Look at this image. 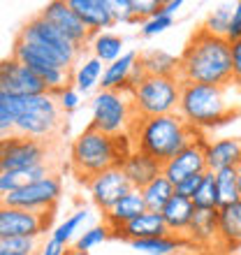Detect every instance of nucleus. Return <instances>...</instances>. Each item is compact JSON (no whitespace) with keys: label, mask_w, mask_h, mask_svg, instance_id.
<instances>
[{"label":"nucleus","mask_w":241,"mask_h":255,"mask_svg":"<svg viewBox=\"0 0 241 255\" xmlns=\"http://www.w3.org/2000/svg\"><path fill=\"white\" fill-rule=\"evenodd\" d=\"M214 174H216V186H218V195H221L223 204L239 202V167H225L214 172Z\"/></svg>","instance_id":"34"},{"label":"nucleus","mask_w":241,"mask_h":255,"mask_svg":"<svg viewBox=\"0 0 241 255\" xmlns=\"http://www.w3.org/2000/svg\"><path fill=\"white\" fill-rule=\"evenodd\" d=\"M12 56L16 61L23 63V65H28L47 84L49 93L56 95L58 91H63L65 86L72 84V72L65 70L58 61H54V58H51L44 49L37 47V44H30V42L16 37V40H14V47H12Z\"/></svg>","instance_id":"9"},{"label":"nucleus","mask_w":241,"mask_h":255,"mask_svg":"<svg viewBox=\"0 0 241 255\" xmlns=\"http://www.w3.org/2000/svg\"><path fill=\"white\" fill-rule=\"evenodd\" d=\"M179 81L204 86L232 84V42L216 37L204 28L195 30L179 56Z\"/></svg>","instance_id":"1"},{"label":"nucleus","mask_w":241,"mask_h":255,"mask_svg":"<svg viewBox=\"0 0 241 255\" xmlns=\"http://www.w3.org/2000/svg\"><path fill=\"white\" fill-rule=\"evenodd\" d=\"M207 137L200 134L193 144H188L176 158H172L169 162L162 165V174L167 176L169 181L174 183V188L181 181H186L188 176L195 174H207L209 165H207Z\"/></svg>","instance_id":"15"},{"label":"nucleus","mask_w":241,"mask_h":255,"mask_svg":"<svg viewBox=\"0 0 241 255\" xmlns=\"http://www.w3.org/2000/svg\"><path fill=\"white\" fill-rule=\"evenodd\" d=\"M181 84L176 77H151L137 84L130 91L137 119H148V116H165L176 114L181 100Z\"/></svg>","instance_id":"7"},{"label":"nucleus","mask_w":241,"mask_h":255,"mask_svg":"<svg viewBox=\"0 0 241 255\" xmlns=\"http://www.w3.org/2000/svg\"><path fill=\"white\" fill-rule=\"evenodd\" d=\"M120 169H123V174L127 176L130 186H132L134 190H141V188H146L153 179H158V176L162 174V162L155 160L153 155L134 148L132 153L123 160Z\"/></svg>","instance_id":"19"},{"label":"nucleus","mask_w":241,"mask_h":255,"mask_svg":"<svg viewBox=\"0 0 241 255\" xmlns=\"http://www.w3.org/2000/svg\"><path fill=\"white\" fill-rule=\"evenodd\" d=\"M228 40L230 42L241 40V0L239 2H235V14H232V26H230Z\"/></svg>","instance_id":"45"},{"label":"nucleus","mask_w":241,"mask_h":255,"mask_svg":"<svg viewBox=\"0 0 241 255\" xmlns=\"http://www.w3.org/2000/svg\"><path fill=\"white\" fill-rule=\"evenodd\" d=\"M54 221V211L37 214L26 209L0 207V239L7 237H37L40 239Z\"/></svg>","instance_id":"12"},{"label":"nucleus","mask_w":241,"mask_h":255,"mask_svg":"<svg viewBox=\"0 0 241 255\" xmlns=\"http://www.w3.org/2000/svg\"><path fill=\"white\" fill-rule=\"evenodd\" d=\"M134 5V16H137V21H148L151 16H155V14L162 9V2L160 0H132Z\"/></svg>","instance_id":"42"},{"label":"nucleus","mask_w":241,"mask_h":255,"mask_svg":"<svg viewBox=\"0 0 241 255\" xmlns=\"http://www.w3.org/2000/svg\"><path fill=\"white\" fill-rule=\"evenodd\" d=\"M202 179H204V174L188 176L186 181H181L179 186H176V195H183V197H190V200H193V195L197 193V188H200Z\"/></svg>","instance_id":"43"},{"label":"nucleus","mask_w":241,"mask_h":255,"mask_svg":"<svg viewBox=\"0 0 241 255\" xmlns=\"http://www.w3.org/2000/svg\"><path fill=\"white\" fill-rule=\"evenodd\" d=\"M109 237H112V230H109L105 223H100V225H91V228L84 230V232L77 237V242H74V249H79V251H91V249H95V246L105 244Z\"/></svg>","instance_id":"38"},{"label":"nucleus","mask_w":241,"mask_h":255,"mask_svg":"<svg viewBox=\"0 0 241 255\" xmlns=\"http://www.w3.org/2000/svg\"><path fill=\"white\" fill-rule=\"evenodd\" d=\"M0 255H9V253H0Z\"/></svg>","instance_id":"50"},{"label":"nucleus","mask_w":241,"mask_h":255,"mask_svg":"<svg viewBox=\"0 0 241 255\" xmlns=\"http://www.w3.org/2000/svg\"><path fill=\"white\" fill-rule=\"evenodd\" d=\"M160 214H162V218H165V225H167L169 235L186 237L188 228H190V223H193L195 214H197V209H195L190 197L174 195V197L165 204V209H162Z\"/></svg>","instance_id":"23"},{"label":"nucleus","mask_w":241,"mask_h":255,"mask_svg":"<svg viewBox=\"0 0 241 255\" xmlns=\"http://www.w3.org/2000/svg\"><path fill=\"white\" fill-rule=\"evenodd\" d=\"M60 195H63V179H60L58 172H54L47 179H42L37 183H30V186L16 190V193L2 195V207L47 214V211H56V204H58Z\"/></svg>","instance_id":"10"},{"label":"nucleus","mask_w":241,"mask_h":255,"mask_svg":"<svg viewBox=\"0 0 241 255\" xmlns=\"http://www.w3.org/2000/svg\"><path fill=\"white\" fill-rule=\"evenodd\" d=\"M172 26H174V16H169V14H165L160 9L155 16H151L148 21H144V23H141L139 33H141V37H155V35L165 33V30H167V28H172Z\"/></svg>","instance_id":"39"},{"label":"nucleus","mask_w":241,"mask_h":255,"mask_svg":"<svg viewBox=\"0 0 241 255\" xmlns=\"http://www.w3.org/2000/svg\"><path fill=\"white\" fill-rule=\"evenodd\" d=\"M239 200H241V167H239Z\"/></svg>","instance_id":"49"},{"label":"nucleus","mask_w":241,"mask_h":255,"mask_svg":"<svg viewBox=\"0 0 241 255\" xmlns=\"http://www.w3.org/2000/svg\"><path fill=\"white\" fill-rule=\"evenodd\" d=\"M16 37L44 49L54 61H58L60 65L65 67V70H70V72L79 65V58H81V54H84V49L77 47L72 40H67L58 28H54L49 21H44L40 14L28 21L26 26L19 30Z\"/></svg>","instance_id":"8"},{"label":"nucleus","mask_w":241,"mask_h":255,"mask_svg":"<svg viewBox=\"0 0 241 255\" xmlns=\"http://www.w3.org/2000/svg\"><path fill=\"white\" fill-rule=\"evenodd\" d=\"M144 211H148L146 202H144V195H141V190L132 188L127 195H123L109 211H105V225L114 232V230L127 225L130 221H134V218L141 216Z\"/></svg>","instance_id":"22"},{"label":"nucleus","mask_w":241,"mask_h":255,"mask_svg":"<svg viewBox=\"0 0 241 255\" xmlns=\"http://www.w3.org/2000/svg\"><path fill=\"white\" fill-rule=\"evenodd\" d=\"M134 151L130 134L112 137L88 126L70 146V167L81 183H88L93 176L120 167L123 160Z\"/></svg>","instance_id":"3"},{"label":"nucleus","mask_w":241,"mask_h":255,"mask_svg":"<svg viewBox=\"0 0 241 255\" xmlns=\"http://www.w3.org/2000/svg\"><path fill=\"white\" fill-rule=\"evenodd\" d=\"M137 112L127 91H98L91 102V128L112 137L130 134Z\"/></svg>","instance_id":"6"},{"label":"nucleus","mask_w":241,"mask_h":255,"mask_svg":"<svg viewBox=\"0 0 241 255\" xmlns=\"http://www.w3.org/2000/svg\"><path fill=\"white\" fill-rule=\"evenodd\" d=\"M88 216H91L88 214V209H79V211H74V214L67 216L60 225H56L54 232H51V239L58 242V244H63V246H70L74 232H79V228L88 221Z\"/></svg>","instance_id":"36"},{"label":"nucleus","mask_w":241,"mask_h":255,"mask_svg":"<svg viewBox=\"0 0 241 255\" xmlns=\"http://www.w3.org/2000/svg\"><path fill=\"white\" fill-rule=\"evenodd\" d=\"M49 174H54L51 162L49 165H37V167H28V169H14V172H0V193L9 195L16 190L26 188L30 183H37L42 179H47Z\"/></svg>","instance_id":"26"},{"label":"nucleus","mask_w":241,"mask_h":255,"mask_svg":"<svg viewBox=\"0 0 241 255\" xmlns=\"http://www.w3.org/2000/svg\"><path fill=\"white\" fill-rule=\"evenodd\" d=\"M65 251H67V246H63V244L54 242V239L49 237L47 242L42 244V251H40L37 255H65Z\"/></svg>","instance_id":"46"},{"label":"nucleus","mask_w":241,"mask_h":255,"mask_svg":"<svg viewBox=\"0 0 241 255\" xmlns=\"http://www.w3.org/2000/svg\"><path fill=\"white\" fill-rule=\"evenodd\" d=\"M241 112V86L235 81L228 86L183 84L176 114L197 132L228 126Z\"/></svg>","instance_id":"2"},{"label":"nucleus","mask_w":241,"mask_h":255,"mask_svg":"<svg viewBox=\"0 0 241 255\" xmlns=\"http://www.w3.org/2000/svg\"><path fill=\"white\" fill-rule=\"evenodd\" d=\"M86 188H88V195H91L93 204L105 214V211H109V209L114 207L123 195L130 193L132 186L127 181V176L123 174V169L114 167V169H107V172L93 176L86 183Z\"/></svg>","instance_id":"16"},{"label":"nucleus","mask_w":241,"mask_h":255,"mask_svg":"<svg viewBox=\"0 0 241 255\" xmlns=\"http://www.w3.org/2000/svg\"><path fill=\"white\" fill-rule=\"evenodd\" d=\"M239 116H241V112H239Z\"/></svg>","instance_id":"51"},{"label":"nucleus","mask_w":241,"mask_h":255,"mask_svg":"<svg viewBox=\"0 0 241 255\" xmlns=\"http://www.w3.org/2000/svg\"><path fill=\"white\" fill-rule=\"evenodd\" d=\"M65 255H91L88 251H79V249H74V246H67Z\"/></svg>","instance_id":"48"},{"label":"nucleus","mask_w":241,"mask_h":255,"mask_svg":"<svg viewBox=\"0 0 241 255\" xmlns=\"http://www.w3.org/2000/svg\"><path fill=\"white\" fill-rule=\"evenodd\" d=\"M112 12H114L116 23H139L134 16L132 0H112Z\"/></svg>","instance_id":"41"},{"label":"nucleus","mask_w":241,"mask_h":255,"mask_svg":"<svg viewBox=\"0 0 241 255\" xmlns=\"http://www.w3.org/2000/svg\"><path fill=\"white\" fill-rule=\"evenodd\" d=\"M241 246V200L218 209V249L235 251Z\"/></svg>","instance_id":"21"},{"label":"nucleus","mask_w":241,"mask_h":255,"mask_svg":"<svg viewBox=\"0 0 241 255\" xmlns=\"http://www.w3.org/2000/svg\"><path fill=\"white\" fill-rule=\"evenodd\" d=\"M23 107H26V98L0 91V132H2V139L14 134V128H16V121H19Z\"/></svg>","instance_id":"32"},{"label":"nucleus","mask_w":241,"mask_h":255,"mask_svg":"<svg viewBox=\"0 0 241 255\" xmlns=\"http://www.w3.org/2000/svg\"><path fill=\"white\" fill-rule=\"evenodd\" d=\"M105 63H100L95 56H88L84 61H79V65L72 70V86L79 91L81 95L91 93L95 86L102 84V74H105Z\"/></svg>","instance_id":"28"},{"label":"nucleus","mask_w":241,"mask_h":255,"mask_svg":"<svg viewBox=\"0 0 241 255\" xmlns=\"http://www.w3.org/2000/svg\"><path fill=\"white\" fill-rule=\"evenodd\" d=\"M202 132L190 128L179 114H165V116H148V119H137L130 130L137 151L153 155L162 165L183 151L188 144H193Z\"/></svg>","instance_id":"4"},{"label":"nucleus","mask_w":241,"mask_h":255,"mask_svg":"<svg viewBox=\"0 0 241 255\" xmlns=\"http://www.w3.org/2000/svg\"><path fill=\"white\" fill-rule=\"evenodd\" d=\"M232 81L241 86V40L232 42Z\"/></svg>","instance_id":"44"},{"label":"nucleus","mask_w":241,"mask_h":255,"mask_svg":"<svg viewBox=\"0 0 241 255\" xmlns=\"http://www.w3.org/2000/svg\"><path fill=\"white\" fill-rule=\"evenodd\" d=\"M63 116L65 114H63L54 93L26 98V107H23L19 121H16L14 134L49 144L63 132Z\"/></svg>","instance_id":"5"},{"label":"nucleus","mask_w":241,"mask_h":255,"mask_svg":"<svg viewBox=\"0 0 241 255\" xmlns=\"http://www.w3.org/2000/svg\"><path fill=\"white\" fill-rule=\"evenodd\" d=\"M137 63H139V54L125 51L119 61L105 67L100 88L102 91H127V84H130V77H132V70Z\"/></svg>","instance_id":"25"},{"label":"nucleus","mask_w":241,"mask_h":255,"mask_svg":"<svg viewBox=\"0 0 241 255\" xmlns=\"http://www.w3.org/2000/svg\"><path fill=\"white\" fill-rule=\"evenodd\" d=\"M141 195H144V202H146L148 211H158L160 214L162 209H165V204L176 195V188L167 176L160 174L158 179H153V181L148 183L146 188H141Z\"/></svg>","instance_id":"31"},{"label":"nucleus","mask_w":241,"mask_h":255,"mask_svg":"<svg viewBox=\"0 0 241 255\" xmlns=\"http://www.w3.org/2000/svg\"><path fill=\"white\" fill-rule=\"evenodd\" d=\"M181 5H183L181 0H169V2H162V12L169 14V16H174V14L181 9Z\"/></svg>","instance_id":"47"},{"label":"nucleus","mask_w":241,"mask_h":255,"mask_svg":"<svg viewBox=\"0 0 241 255\" xmlns=\"http://www.w3.org/2000/svg\"><path fill=\"white\" fill-rule=\"evenodd\" d=\"M207 165L209 172L225 167H241V139L239 137H221L207 141Z\"/></svg>","instance_id":"20"},{"label":"nucleus","mask_w":241,"mask_h":255,"mask_svg":"<svg viewBox=\"0 0 241 255\" xmlns=\"http://www.w3.org/2000/svg\"><path fill=\"white\" fill-rule=\"evenodd\" d=\"M123 37L120 35H114V33H100V35H93V40H91V51L93 56L98 58L100 63L105 65H112L114 61H119L120 56L125 54V49H123Z\"/></svg>","instance_id":"29"},{"label":"nucleus","mask_w":241,"mask_h":255,"mask_svg":"<svg viewBox=\"0 0 241 255\" xmlns=\"http://www.w3.org/2000/svg\"><path fill=\"white\" fill-rule=\"evenodd\" d=\"M139 63L151 77H176L179 79V58L165 49H146L139 54Z\"/></svg>","instance_id":"27"},{"label":"nucleus","mask_w":241,"mask_h":255,"mask_svg":"<svg viewBox=\"0 0 241 255\" xmlns=\"http://www.w3.org/2000/svg\"><path fill=\"white\" fill-rule=\"evenodd\" d=\"M232 14H235V5H218L216 9L207 14L204 19V30H209L216 37H225L228 40L230 26H232Z\"/></svg>","instance_id":"35"},{"label":"nucleus","mask_w":241,"mask_h":255,"mask_svg":"<svg viewBox=\"0 0 241 255\" xmlns=\"http://www.w3.org/2000/svg\"><path fill=\"white\" fill-rule=\"evenodd\" d=\"M169 235L167 225H165V218L158 211H144L141 216H137L134 221H130L127 225L114 230L112 237L120 239V242H144V239H155V237H165Z\"/></svg>","instance_id":"17"},{"label":"nucleus","mask_w":241,"mask_h":255,"mask_svg":"<svg viewBox=\"0 0 241 255\" xmlns=\"http://www.w3.org/2000/svg\"><path fill=\"white\" fill-rule=\"evenodd\" d=\"M77 16L84 21V26L91 30V35L107 33V28L116 23L112 12V0H67Z\"/></svg>","instance_id":"18"},{"label":"nucleus","mask_w":241,"mask_h":255,"mask_svg":"<svg viewBox=\"0 0 241 255\" xmlns=\"http://www.w3.org/2000/svg\"><path fill=\"white\" fill-rule=\"evenodd\" d=\"M193 204H195L197 211H218V209L223 207L214 172H207V174H204V179H202L197 193L193 195Z\"/></svg>","instance_id":"33"},{"label":"nucleus","mask_w":241,"mask_h":255,"mask_svg":"<svg viewBox=\"0 0 241 255\" xmlns=\"http://www.w3.org/2000/svg\"><path fill=\"white\" fill-rule=\"evenodd\" d=\"M0 91L9 95H19V98H35V95L49 93L47 84L28 65L16 61L14 56L5 58L0 65Z\"/></svg>","instance_id":"13"},{"label":"nucleus","mask_w":241,"mask_h":255,"mask_svg":"<svg viewBox=\"0 0 241 255\" xmlns=\"http://www.w3.org/2000/svg\"><path fill=\"white\" fill-rule=\"evenodd\" d=\"M40 239L37 237H7L0 239V253L9 255H37L40 253Z\"/></svg>","instance_id":"37"},{"label":"nucleus","mask_w":241,"mask_h":255,"mask_svg":"<svg viewBox=\"0 0 241 255\" xmlns=\"http://www.w3.org/2000/svg\"><path fill=\"white\" fill-rule=\"evenodd\" d=\"M56 100H58L60 109H63V114H72L74 109L79 107L81 93L72 86V84H70V86H65L63 91H58V93H56Z\"/></svg>","instance_id":"40"},{"label":"nucleus","mask_w":241,"mask_h":255,"mask_svg":"<svg viewBox=\"0 0 241 255\" xmlns=\"http://www.w3.org/2000/svg\"><path fill=\"white\" fill-rule=\"evenodd\" d=\"M40 16L44 21H49L54 28H58L67 40H72L81 49H86L91 44V40H93L91 30L84 26V21L77 16V12L70 7L67 0H51V2H47L40 9Z\"/></svg>","instance_id":"14"},{"label":"nucleus","mask_w":241,"mask_h":255,"mask_svg":"<svg viewBox=\"0 0 241 255\" xmlns=\"http://www.w3.org/2000/svg\"><path fill=\"white\" fill-rule=\"evenodd\" d=\"M130 246L146 255H174L179 251L188 249V242L186 237L165 235V237H155V239H144V242H132Z\"/></svg>","instance_id":"30"},{"label":"nucleus","mask_w":241,"mask_h":255,"mask_svg":"<svg viewBox=\"0 0 241 255\" xmlns=\"http://www.w3.org/2000/svg\"><path fill=\"white\" fill-rule=\"evenodd\" d=\"M51 148L44 141L9 134L0 144V172H14V169H28L37 165H49Z\"/></svg>","instance_id":"11"},{"label":"nucleus","mask_w":241,"mask_h":255,"mask_svg":"<svg viewBox=\"0 0 241 255\" xmlns=\"http://www.w3.org/2000/svg\"><path fill=\"white\" fill-rule=\"evenodd\" d=\"M188 246L209 249L211 244L218 246V211H197L186 232Z\"/></svg>","instance_id":"24"}]
</instances>
